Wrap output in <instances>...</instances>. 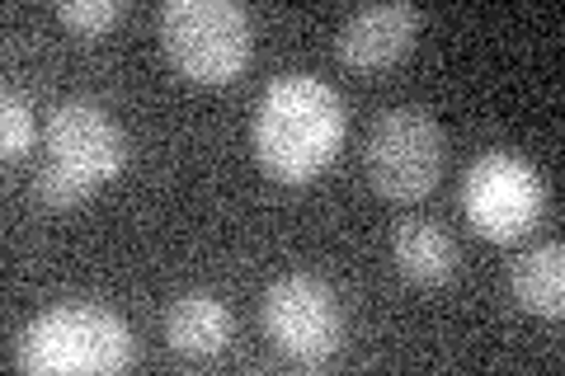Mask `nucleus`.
Returning <instances> with one entry per match:
<instances>
[{"instance_id": "5", "label": "nucleus", "mask_w": 565, "mask_h": 376, "mask_svg": "<svg viewBox=\"0 0 565 376\" xmlns=\"http://www.w3.org/2000/svg\"><path fill=\"white\" fill-rule=\"evenodd\" d=\"M367 184L386 203L429 198L444 174V128L424 109H386L363 141Z\"/></svg>"}, {"instance_id": "13", "label": "nucleus", "mask_w": 565, "mask_h": 376, "mask_svg": "<svg viewBox=\"0 0 565 376\" xmlns=\"http://www.w3.org/2000/svg\"><path fill=\"white\" fill-rule=\"evenodd\" d=\"M118 14H122L118 0H66V6H57V24L81 33V39H99L104 29L118 24Z\"/></svg>"}, {"instance_id": "12", "label": "nucleus", "mask_w": 565, "mask_h": 376, "mask_svg": "<svg viewBox=\"0 0 565 376\" xmlns=\"http://www.w3.org/2000/svg\"><path fill=\"white\" fill-rule=\"evenodd\" d=\"M29 151H33V109L20 89H6L0 95V155H6V165H14Z\"/></svg>"}, {"instance_id": "6", "label": "nucleus", "mask_w": 565, "mask_h": 376, "mask_svg": "<svg viewBox=\"0 0 565 376\" xmlns=\"http://www.w3.org/2000/svg\"><path fill=\"white\" fill-rule=\"evenodd\" d=\"M542 207H546V184L523 155L486 151L481 160H471L462 179V212L481 240L490 245L523 240L542 222Z\"/></svg>"}, {"instance_id": "8", "label": "nucleus", "mask_w": 565, "mask_h": 376, "mask_svg": "<svg viewBox=\"0 0 565 376\" xmlns=\"http://www.w3.org/2000/svg\"><path fill=\"white\" fill-rule=\"evenodd\" d=\"M419 39L415 6H367L353 10L334 33V52L349 71H386L396 66Z\"/></svg>"}, {"instance_id": "9", "label": "nucleus", "mask_w": 565, "mask_h": 376, "mask_svg": "<svg viewBox=\"0 0 565 376\" xmlns=\"http://www.w3.org/2000/svg\"><path fill=\"white\" fill-rule=\"evenodd\" d=\"M232 311H226L222 297L212 292H184L170 301L166 311V344L189 357V363H207L232 344Z\"/></svg>"}, {"instance_id": "11", "label": "nucleus", "mask_w": 565, "mask_h": 376, "mask_svg": "<svg viewBox=\"0 0 565 376\" xmlns=\"http://www.w3.org/2000/svg\"><path fill=\"white\" fill-rule=\"evenodd\" d=\"M514 301L527 315L542 320H561L565 315V249L561 245H537L514 264L509 273Z\"/></svg>"}, {"instance_id": "4", "label": "nucleus", "mask_w": 565, "mask_h": 376, "mask_svg": "<svg viewBox=\"0 0 565 376\" xmlns=\"http://www.w3.org/2000/svg\"><path fill=\"white\" fill-rule=\"evenodd\" d=\"M161 47L193 85H232L250 66L255 24L232 0H166Z\"/></svg>"}, {"instance_id": "7", "label": "nucleus", "mask_w": 565, "mask_h": 376, "mask_svg": "<svg viewBox=\"0 0 565 376\" xmlns=\"http://www.w3.org/2000/svg\"><path fill=\"white\" fill-rule=\"evenodd\" d=\"M264 334L292 367H321L344 344V311L330 282L311 273H288L264 292Z\"/></svg>"}, {"instance_id": "3", "label": "nucleus", "mask_w": 565, "mask_h": 376, "mask_svg": "<svg viewBox=\"0 0 565 376\" xmlns=\"http://www.w3.org/2000/svg\"><path fill=\"white\" fill-rule=\"evenodd\" d=\"M43 165H39V203L76 207L99 184H109L128 170V137L99 109L95 99H66L52 109L43 132Z\"/></svg>"}, {"instance_id": "10", "label": "nucleus", "mask_w": 565, "mask_h": 376, "mask_svg": "<svg viewBox=\"0 0 565 376\" xmlns=\"http://www.w3.org/2000/svg\"><path fill=\"white\" fill-rule=\"evenodd\" d=\"M392 259H396V268L405 278L419 282V288H438V282H448L452 268H457V245L438 222L411 217V222L396 226Z\"/></svg>"}, {"instance_id": "1", "label": "nucleus", "mask_w": 565, "mask_h": 376, "mask_svg": "<svg viewBox=\"0 0 565 376\" xmlns=\"http://www.w3.org/2000/svg\"><path fill=\"white\" fill-rule=\"evenodd\" d=\"M349 118L344 99L316 76H278L255 104L250 147L259 170L278 184H307L334 165Z\"/></svg>"}, {"instance_id": "2", "label": "nucleus", "mask_w": 565, "mask_h": 376, "mask_svg": "<svg viewBox=\"0 0 565 376\" xmlns=\"http://www.w3.org/2000/svg\"><path fill=\"white\" fill-rule=\"evenodd\" d=\"M137 339L122 315L95 301H66L33 315L14 339V367L29 376H114L132 367Z\"/></svg>"}]
</instances>
